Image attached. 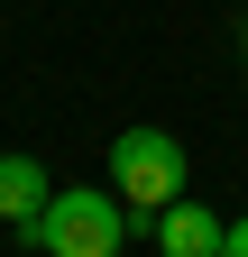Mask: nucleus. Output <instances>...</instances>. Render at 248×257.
I'll list each match as a JSON object with an SVG mask.
<instances>
[{
  "label": "nucleus",
  "instance_id": "f257e3e1",
  "mask_svg": "<svg viewBox=\"0 0 248 257\" xmlns=\"http://www.w3.org/2000/svg\"><path fill=\"white\" fill-rule=\"evenodd\" d=\"M19 239L37 248V257H119V248L138 239V211L119 202L110 184H55L46 211L28 220Z\"/></svg>",
  "mask_w": 248,
  "mask_h": 257
},
{
  "label": "nucleus",
  "instance_id": "f03ea898",
  "mask_svg": "<svg viewBox=\"0 0 248 257\" xmlns=\"http://www.w3.org/2000/svg\"><path fill=\"white\" fill-rule=\"evenodd\" d=\"M110 193L138 220H157L184 193V138H175V128H119V138H110Z\"/></svg>",
  "mask_w": 248,
  "mask_h": 257
},
{
  "label": "nucleus",
  "instance_id": "7ed1b4c3",
  "mask_svg": "<svg viewBox=\"0 0 248 257\" xmlns=\"http://www.w3.org/2000/svg\"><path fill=\"white\" fill-rule=\"evenodd\" d=\"M221 230H230V220H221V211H202L193 193H175V202H166L157 220H147L157 257H221Z\"/></svg>",
  "mask_w": 248,
  "mask_h": 257
},
{
  "label": "nucleus",
  "instance_id": "20e7f679",
  "mask_svg": "<svg viewBox=\"0 0 248 257\" xmlns=\"http://www.w3.org/2000/svg\"><path fill=\"white\" fill-rule=\"evenodd\" d=\"M46 193H55V184H46L37 156H19V147L0 156V220H10V230H28V220L46 211Z\"/></svg>",
  "mask_w": 248,
  "mask_h": 257
},
{
  "label": "nucleus",
  "instance_id": "39448f33",
  "mask_svg": "<svg viewBox=\"0 0 248 257\" xmlns=\"http://www.w3.org/2000/svg\"><path fill=\"white\" fill-rule=\"evenodd\" d=\"M221 257H248V220H230V230H221Z\"/></svg>",
  "mask_w": 248,
  "mask_h": 257
}]
</instances>
